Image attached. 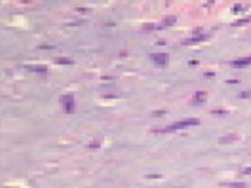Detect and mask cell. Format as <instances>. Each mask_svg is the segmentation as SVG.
I'll use <instances>...</instances> for the list:
<instances>
[{
	"label": "cell",
	"mask_w": 251,
	"mask_h": 188,
	"mask_svg": "<svg viewBox=\"0 0 251 188\" xmlns=\"http://www.w3.org/2000/svg\"><path fill=\"white\" fill-rule=\"evenodd\" d=\"M199 123V121L198 119L193 118V119H188V120L182 121L180 122H177L175 125H173L172 126H170V129H183V128H186V127L190 126V125H198Z\"/></svg>",
	"instance_id": "obj_1"
},
{
	"label": "cell",
	"mask_w": 251,
	"mask_h": 188,
	"mask_svg": "<svg viewBox=\"0 0 251 188\" xmlns=\"http://www.w3.org/2000/svg\"><path fill=\"white\" fill-rule=\"evenodd\" d=\"M152 58L156 63L158 64H164L166 62L167 55L164 53H156L152 55Z\"/></svg>",
	"instance_id": "obj_2"
},
{
	"label": "cell",
	"mask_w": 251,
	"mask_h": 188,
	"mask_svg": "<svg viewBox=\"0 0 251 188\" xmlns=\"http://www.w3.org/2000/svg\"><path fill=\"white\" fill-rule=\"evenodd\" d=\"M231 187L232 188H244L245 184H241V183H235V184H231Z\"/></svg>",
	"instance_id": "obj_3"
}]
</instances>
